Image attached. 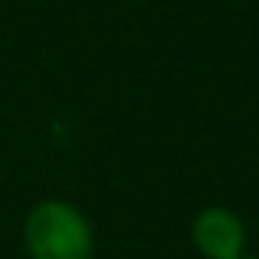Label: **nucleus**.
Segmentation results:
<instances>
[{
	"mask_svg": "<svg viewBox=\"0 0 259 259\" xmlns=\"http://www.w3.org/2000/svg\"><path fill=\"white\" fill-rule=\"evenodd\" d=\"M30 259H92V227L82 210L66 200H43L23 223Z\"/></svg>",
	"mask_w": 259,
	"mask_h": 259,
	"instance_id": "1",
	"label": "nucleus"
},
{
	"mask_svg": "<svg viewBox=\"0 0 259 259\" xmlns=\"http://www.w3.org/2000/svg\"><path fill=\"white\" fill-rule=\"evenodd\" d=\"M190 240L203 259H240L246 249V227L233 210L207 207L194 217Z\"/></svg>",
	"mask_w": 259,
	"mask_h": 259,
	"instance_id": "2",
	"label": "nucleus"
},
{
	"mask_svg": "<svg viewBox=\"0 0 259 259\" xmlns=\"http://www.w3.org/2000/svg\"><path fill=\"white\" fill-rule=\"evenodd\" d=\"M240 259H259V256H246V253H243V256H240Z\"/></svg>",
	"mask_w": 259,
	"mask_h": 259,
	"instance_id": "3",
	"label": "nucleus"
}]
</instances>
